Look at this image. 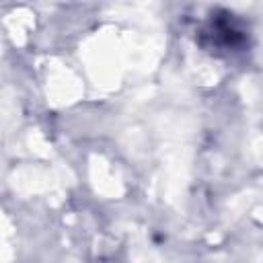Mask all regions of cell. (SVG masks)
I'll list each match as a JSON object with an SVG mask.
<instances>
[{"label": "cell", "instance_id": "obj_1", "mask_svg": "<svg viewBox=\"0 0 263 263\" xmlns=\"http://www.w3.org/2000/svg\"><path fill=\"white\" fill-rule=\"evenodd\" d=\"M226 18H212V23L208 25V29L203 31L205 35H210L214 39L216 45L230 49V47H238L245 41V31L234 23V18H230L232 14H224Z\"/></svg>", "mask_w": 263, "mask_h": 263}]
</instances>
